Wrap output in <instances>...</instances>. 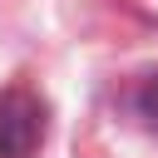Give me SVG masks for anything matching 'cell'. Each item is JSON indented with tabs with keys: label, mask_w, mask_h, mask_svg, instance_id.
<instances>
[{
	"label": "cell",
	"mask_w": 158,
	"mask_h": 158,
	"mask_svg": "<svg viewBox=\"0 0 158 158\" xmlns=\"http://www.w3.org/2000/svg\"><path fill=\"white\" fill-rule=\"evenodd\" d=\"M40 143H44V104L25 84H10L0 94V158H35Z\"/></svg>",
	"instance_id": "6da1fadb"
},
{
	"label": "cell",
	"mask_w": 158,
	"mask_h": 158,
	"mask_svg": "<svg viewBox=\"0 0 158 158\" xmlns=\"http://www.w3.org/2000/svg\"><path fill=\"white\" fill-rule=\"evenodd\" d=\"M138 104H143L148 114H158V84H153V89H143V99H138Z\"/></svg>",
	"instance_id": "7a4b0ae2"
}]
</instances>
